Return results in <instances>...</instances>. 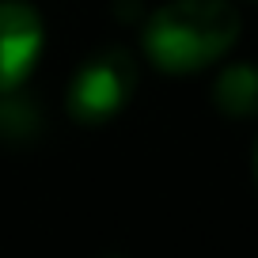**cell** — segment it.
I'll return each mask as SVG.
<instances>
[{
	"label": "cell",
	"mask_w": 258,
	"mask_h": 258,
	"mask_svg": "<svg viewBox=\"0 0 258 258\" xmlns=\"http://www.w3.org/2000/svg\"><path fill=\"white\" fill-rule=\"evenodd\" d=\"M243 31L228 0H171L145 27V53L163 73H198L235 46Z\"/></svg>",
	"instance_id": "6da1fadb"
},
{
	"label": "cell",
	"mask_w": 258,
	"mask_h": 258,
	"mask_svg": "<svg viewBox=\"0 0 258 258\" xmlns=\"http://www.w3.org/2000/svg\"><path fill=\"white\" fill-rule=\"evenodd\" d=\"M137 88V61L121 46H106L76 69L64 106L80 125H103L125 110Z\"/></svg>",
	"instance_id": "7a4b0ae2"
},
{
	"label": "cell",
	"mask_w": 258,
	"mask_h": 258,
	"mask_svg": "<svg viewBox=\"0 0 258 258\" xmlns=\"http://www.w3.org/2000/svg\"><path fill=\"white\" fill-rule=\"evenodd\" d=\"M42 53V19L23 0H0V95L31 76Z\"/></svg>",
	"instance_id": "3957f363"
},
{
	"label": "cell",
	"mask_w": 258,
	"mask_h": 258,
	"mask_svg": "<svg viewBox=\"0 0 258 258\" xmlns=\"http://www.w3.org/2000/svg\"><path fill=\"white\" fill-rule=\"evenodd\" d=\"M213 103L228 118H258V64H232L213 84Z\"/></svg>",
	"instance_id": "277c9868"
},
{
	"label": "cell",
	"mask_w": 258,
	"mask_h": 258,
	"mask_svg": "<svg viewBox=\"0 0 258 258\" xmlns=\"http://www.w3.org/2000/svg\"><path fill=\"white\" fill-rule=\"evenodd\" d=\"M42 118L34 110V103H23V99H0V141H31L38 137Z\"/></svg>",
	"instance_id": "5b68a950"
},
{
	"label": "cell",
	"mask_w": 258,
	"mask_h": 258,
	"mask_svg": "<svg viewBox=\"0 0 258 258\" xmlns=\"http://www.w3.org/2000/svg\"><path fill=\"white\" fill-rule=\"evenodd\" d=\"M254 178H258V145H254Z\"/></svg>",
	"instance_id": "8992f818"
}]
</instances>
